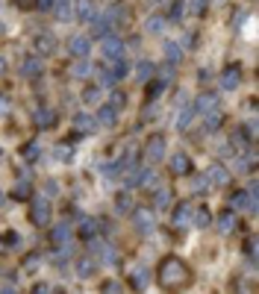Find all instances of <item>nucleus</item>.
Returning a JSON list of instances; mask_svg holds the SVG:
<instances>
[{
  "label": "nucleus",
  "mask_w": 259,
  "mask_h": 294,
  "mask_svg": "<svg viewBox=\"0 0 259 294\" xmlns=\"http://www.w3.org/2000/svg\"><path fill=\"white\" fill-rule=\"evenodd\" d=\"M109 30H112V21L100 18V21H95V27H92V35H95V38H106V35H109Z\"/></svg>",
  "instance_id": "26"
},
{
  "label": "nucleus",
  "mask_w": 259,
  "mask_h": 294,
  "mask_svg": "<svg viewBox=\"0 0 259 294\" xmlns=\"http://www.w3.org/2000/svg\"><path fill=\"white\" fill-rule=\"evenodd\" d=\"M192 215H194V206L192 203H180L177 212H174V227L177 229H186L192 224Z\"/></svg>",
  "instance_id": "10"
},
{
  "label": "nucleus",
  "mask_w": 259,
  "mask_h": 294,
  "mask_svg": "<svg viewBox=\"0 0 259 294\" xmlns=\"http://www.w3.org/2000/svg\"><path fill=\"white\" fill-rule=\"evenodd\" d=\"M18 3H21V6H30L32 0H18Z\"/></svg>",
  "instance_id": "54"
},
{
  "label": "nucleus",
  "mask_w": 259,
  "mask_h": 294,
  "mask_svg": "<svg viewBox=\"0 0 259 294\" xmlns=\"http://www.w3.org/2000/svg\"><path fill=\"white\" fill-rule=\"evenodd\" d=\"M97 98H100V89H89V92L83 95V100H86V103H97Z\"/></svg>",
  "instance_id": "49"
},
{
  "label": "nucleus",
  "mask_w": 259,
  "mask_h": 294,
  "mask_svg": "<svg viewBox=\"0 0 259 294\" xmlns=\"http://www.w3.org/2000/svg\"><path fill=\"white\" fill-rule=\"evenodd\" d=\"M206 6H209V0H192V3H189V9H192L194 18H200V15L206 12Z\"/></svg>",
  "instance_id": "41"
},
{
  "label": "nucleus",
  "mask_w": 259,
  "mask_h": 294,
  "mask_svg": "<svg viewBox=\"0 0 259 294\" xmlns=\"http://www.w3.org/2000/svg\"><path fill=\"white\" fill-rule=\"evenodd\" d=\"M100 289H103V292H118V289H121V286H118V283H103V286H100Z\"/></svg>",
  "instance_id": "52"
},
{
  "label": "nucleus",
  "mask_w": 259,
  "mask_h": 294,
  "mask_svg": "<svg viewBox=\"0 0 259 294\" xmlns=\"http://www.w3.org/2000/svg\"><path fill=\"white\" fill-rule=\"evenodd\" d=\"M35 50H38V53H53V50H56V38H53V35H38V38H35Z\"/></svg>",
  "instance_id": "22"
},
{
  "label": "nucleus",
  "mask_w": 259,
  "mask_h": 294,
  "mask_svg": "<svg viewBox=\"0 0 259 294\" xmlns=\"http://www.w3.org/2000/svg\"><path fill=\"white\" fill-rule=\"evenodd\" d=\"M206 180L215 183V186H227V183H230V171H227L221 162H212L206 168Z\"/></svg>",
  "instance_id": "8"
},
{
  "label": "nucleus",
  "mask_w": 259,
  "mask_h": 294,
  "mask_svg": "<svg viewBox=\"0 0 259 294\" xmlns=\"http://www.w3.org/2000/svg\"><path fill=\"white\" fill-rule=\"evenodd\" d=\"M153 206H156V209H168V206H171V192H168V189H159L156 197H153Z\"/></svg>",
  "instance_id": "33"
},
{
  "label": "nucleus",
  "mask_w": 259,
  "mask_h": 294,
  "mask_svg": "<svg viewBox=\"0 0 259 294\" xmlns=\"http://www.w3.org/2000/svg\"><path fill=\"white\" fill-rule=\"evenodd\" d=\"M162 89H165V83H159V80H156V83H150V86H147V98L156 100L162 95Z\"/></svg>",
  "instance_id": "45"
},
{
  "label": "nucleus",
  "mask_w": 259,
  "mask_h": 294,
  "mask_svg": "<svg viewBox=\"0 0 259 294\" xmlns=\"http://www.w3.org/2000/svg\"><path fill=\"white\" fill-rule=\"evenodd\" d=\"M239 83H242V68L239 65H227L224 71H221V89H224V92H236Z\"/></svg>",
  "instance_id": "6"
},
{
  "label": "nucleus",
  "mask_w": 259,
  "mask_h": 294,
  "mask_svg": "<svg viewBox=\"0 0 259 294\" xmlns=\"http://www.w3.org/2000/svg\"><path fill=\"white\" fill-rule=\"evenodd\" d=\"M3 71H6V62H3V59H0V74H3Z\"/></svg>",
  "instance_id": "55"
},
{
  "label": "nucleus",
  "mask_w": 259,
  "mask_h": 294,
  "mask_svg": "<svg viewBox=\"0 0 259 294\" xmlns=\"http://www.w3.org/2000/svg\"><path fill=\"white\" fill-rule=\"evenodd\" d=\"M112 83H115V77H112L109 71H100V86H106V89H109Z\"/></svg>",
  "instance_id": "50"
},
{
  "label": "nucleus",
  "mask_w": 259,
  "mask_h": 294,
  "mask_svg": "<svg viewBox=\"0 0 259 294\" xmlns=\"http://www.w3.org/2000/svg\"><path fill=\"white\" fill-rule=\"evenodd\" d=\"M74 18L77 21H92L95 18V3L92 0H74Z\"/></svg>",
  "instance_id": "14"
},
{
  "label": "nucleus",
  "mask_w": 259,
  "mask_h": 294,
  "mask_svg": "<svg viewBox=\"0 0 259 294\" xmlns=\"http://www.w3.org/2000/svg\"><path fill=\"white\" fill-rule=\"evenodd\" d=\"M135 77H138L141 83H144L147 77H153V62H147V59H141V62L135 65Z\"/></svg>",
  "instance_id": "27"
},
{
  "label": "nucleus",
  "mask_w": 259,
  "mask_h": 294,
  "mask_svg": "<svg viewBox=\"0 0 259 294\" xmlns=\"http://www.w3.org/2000/svg\"><path fill=\"white\" fill-rule=\"evenodd\" d=\"M32 118H35V124H38V127H53V124H56V115H53L50 109H38Z\"/></svg>",
  "instance_id": "24"
},
{
  "label": "nucleus",
  "mask_w": 259,
  "mask_h": 294,
  "mask_svg": "<svg viewBox=\"0 0 259 294\" xmlns=\"http://www.w3.org/2000/svg\"><path fill=\"white\" fill-rule=\"evenodd\" d=\"M130 206H132V200H130V195L124 192V195H118L115 197V212L118 215H124V212H130Z\"/></svg>",
  "instance_id": "35"
},
{
  "label": "nucleus",
  "mask_w": 259,
  "mask_h": 294,
  "mask_svg": "<svg viewBox=\"0 0 259 294\" xmlns=\"http://www.w3.org/2000/svg\"><path fill=\"white\" fill-rule=\"evenodd\" d=\"M0 206H3V195H0Z\"/></svg>",
  "instance_id": "56"
},
{
  "label": "nucleus",
  "mask_w": 259,
  "mask_h": 294,
  "mask_svg": "<svg viewBox=\"0 0 259 294\" xmlns=\"http://www.w3.org/2000/svg\"><path fill=\"white\" fill-rule=\"evenodd\" d=\"M144 159L153 162V165L165 159V138H162V135H153V138L144 144Z\"/></svg>",
  "instance_id": "5"
},
{
  "label": "nucleus",
  "mask_w": 259,
  "mask_h": 294,
  "mask_svg": "<svg viewBox=\"0 0 259 294\" xmlns=\"http://www.w3.org/2000/svg\"><path fill=\"white\" fill-rule=\"evenodd\" d=\"M194 115H206V112H212V109H218V98H215V92H206V95H200V98L194 100Z\"/></svg>",
  "instance_id": "7"
},
{
  "label": "nucleus",
  "mask_w": 259,
  "mask_h": 294,
  "mask_svg": "<svg viewBox=\"0 0 259 294\" xmlns=\"http://www.w3.org/2000/svg\"><path fill=\"white\" fill-rule=\"evenodd\" d=\"M103 56H106V59H118V56H124V41L115 38V35H106V38H103Z\"/></svg>",
  "instance_id": "9"
},
{
  "label": "nucleus",
  "mask_w": 259,
  "mask_h": 294,
  "mask_svg": "<svg viewBox=\"0 0 259 294\" xmlns=\"http://www.w3.org/2000/svg\"><path fill=\"white\" fill-rule=\"evenodd\" d=\"M127 74H130V62L124 56H118V59H115V68H112V77L121 80V77H127Z\"/></svg>",
  "instance_id": "30"
},
{
  "label": "nucleus",
  "mask_w": 259,
  "mask_h": 294,
  "mask_svg": "<svg viewBox=\"0 0 259 294\" xmlns=\"http://www.w3.org/2000/svg\"><path fill=\"white\" fill-rule=\"evenodd\" d=\"M165 15H150L147 21H144V33H150V35H159L162 30H165Z\"/></svg>",
  "instance_id": "20"
},
{
  "label": "nucleus",
  "mask_w": 259,
  "mask_h": 294,
  "mask_svg": "<svg viewBox=\"0 0 259 294\" xmlns=\"http://www.w3.org/2000/svg\"><path fill=\"white\" fill-rule=\"evenodd\" d=\"M21 74H24V77H38V74H41V62H38V59H27V62L21 65Z\"/></svg>",
  "instance_id": "28"
},
{
  "label": "nucleus",
  "mask_w": 259,
  "mask_h": 294,
  "mask_svg": "<svg viewBox=\"0 0 259 294\" xmlns=\"http://www.w3.org/2000/svg\"><path fill=\"white\" fill-rule=\"evenodd\" d=\"M132 224H135L138 232H144V235H147V232H153V229H156V218H153V212H150V209H135V212H132Z\"/></svg>",
  "instance_id": "4"
},
{
  "label": "nucleus",
  "mask_w": 259,
  "mask_h": 294,
  "mask_svg": "<svg viewBox=\"0 0 259 294\" xmlns=\"http://www.w3.org/2000/svg\"><path fill=\"white\" fill-rule=\"evenodd\" d=\"M168 168H171V174L183 177V174H189V171H192V159H189L186 153H174V156L168 159Z\"/></svg>",
  "instance_id": "11"
},
{
  "label": "nucleus",
  "mask_w": 259,
  "mask_h": 294,
  "mask_svg": "<svg viewBox=\"0 0 259 294\" xmlns=\"http://www.w3.org/2000/svg\"><path fill=\"white\" fill-rule=\"evenodd\" d=\"M192 218H194V224H197V227H200V229H206V227H209V221H212V218H209V212H206L203 206H200V209L194 212Z\"/></svg>",
  "instance_id": "37"
},
{
  "label": "nucleus",
  "mask_w": 259,
  "mask_h": 294,
  "mask_svg": "<svg viewBox=\"0 0 259 294\" xmlns=\"http://www.w3.org/2000/svg\"><path fill=\"white\" fill-rule=\"evenodd\" d=\"M159 283L165 289H180L189 283V268L186 262L177 259V256H168V259L159 265Z\"/></svg>",
  "instance_id": "1"
},
{
  "label": "nucleus",
  "mask_w": 259,
  "mask_h": 294,
  "mask_svg": "<svg viewBox=\"0 0 259 294\" xmlns=\"http://www.w3.org/2000/svg\"><path fill=\"white\" fill-rule=\"evenodd\" d=\"M53 156H56L59 162H71V159H74V150H71L68 144H59V147L53 150Z\"/></svg>",
  "instance_id": "38"
},
{
  "label": "nucleus",
  "mask_w": 259,
  "mask_h": 294,
  "mask_svg": "<svg viewBox=\"0 0 259 294\" xmlns=\"http://www.w3.org/2000/svg\"><path fill=\"white\" fill-rule=\"evenodd\" d=\"M30 195V183H27V186H24V183H21V186H18V189H15V197H27Z\"/></svg>",
  "instance_id": "51"
},
{
  "label": "nucleus",
  "mask_w": 259,
  "mask_h": 294,
  "mask_svg": "<svg viewBox=\"0 0 259 294\" xmlns=\"http://www.w3.org/2000/svg\"><path fill=\"white\" fill-rule=\"evenodd\" d=\"M74 271H77V277H80V280H89V277H95V274H97V262L89 259V256H83V259H77Z\"/></svg>",
  "instance_id": "15"
},
{
  "label": "nucleus",
  "mask_w": 259,
  "mask_h": 294,
  "mask_svg": "<svg viewBox=\"0 0 259 294\" xmlns=\"http://www.w3.org/2000/svg\"><path fill=\"white\" fill-rule=\"evenodd\" d=\"M68 50H71L74 56H80V59H86V56H89V50H92V41H89L86 35H74V38L68 41Z\"/></svg>",
  "instance_id": "13"
},
{
  "label": "nucleus",
  "mask_w": 259,
  "mask_h": 294,
  "mask_svg": "<svg viewBox=\"0 0 259 294\" xmlns=\"http://www.w3.org/2000/svg\"><path fill=\"white\" fill-rule=\"evenodd\" d=\"M115 118H118V109H112V106H109V103H106V106H100V109H97V124H103V127H112V124H115Z\"/></svg>",
  "instance_id": "17"
},
{
  "label": "nucleus",
  "mask_w": 259,
  "mask_h": 294,
  "mask_svg": "<svg viewBox=\"0 0 259 294\" xmlns=\"http://www.w3.org/2000/svg\"><path fill=\"white\" fill-rule=\"evenodd\" d=\"M153 183H156V174L153 171H138V174H132L130 177L127 186H141V189H153Z\"/></svg>",
  "instance_id": "16"
},
{
  "label": "nucleus",
  "mask_w": 259,
  "mask_h": 294,
  "mask_svg": "<svg viewBox=\"0 0 259 294\" xmlns=\"http://www.w3.org/2000/svg\"><path fill=\"white\" fill-rule=\"evenodd\" d=\"M53 9H56V15H59V21H71V15H74V9H71V6H68V3H62V6H59V3H56V6H53Z\"/></svg>",
  "instance_id": "44"
},
{
  "label": "nucleus",
  "mask_w": 259,
  "mask_h": 294,
  "mask_svg": "<svg viewBox=\"0 0 259 294\" xmlns=\"http://www.w3.org/2000/svg\"><path fill=\"white\" fill-rule=\"evenodd\" d=\"M92 250L100 253V259L106 262V265H112V262H115V250H112L109 244H103V241H92Z\"/></svg>",
  "instance_id": "23"
},
{
  "label": "nucleus",
  "mask_w": 259,
  "mask_h": 294,
  "mask_svg": "<svg viewBox=\"0 0 259 294\" xmlns=\"http://www.w3.org/2000/svg\"><path fill=\"white\" fill-rule=\"evenodd\" d=\"M135 156H138V147H127V150H124V159L118 162V168H121V171L132 168V165H135Z\"/></svg>",
  "instance_id": "29"
},
{
  "label": "nucleus",
  "mask_w": 259,
  "mask_h": 294,
  "mask_svg": "<svg viewBox=\"0 0 259 294\" xmlns=\"http://www.w3.org/2000/svg\"><path fill=\"white\" fill-rule=\"evenodd\" d=\"M192 121H194V109L189 106V109H183V115L177 118V130H189V127H192Z\"/></svg>",
  "instance_id": "31"
},
{
  "label": "nucleus",
  "mask_w": 259,
  "mask_h": 294,
  "mask_svg": "<svg viewBox=\"0 0 259 294\" xmlns=\"http://www.w3.org/2000/svg\"><path fill=\"white\" fill-rule=\"evenodd\" d=\"M183 15H186V0H174L165 21H183Z\"/></svg>",
  "instance_id": "25"
},
{
  "label": "nucleus",
  "mask_w": 259,
  "mask_h": 294,
  "mask_svg": "<svg viewBox=\"0 0 259 294\" xmlns=\"http://www.w3.org/2000/svg\"><path fill=\"white\" fill-rule=\"evenodd\" d=\"M95 232H97V224L92 221V218H86L83 227H80V235H83V238H95Z\"/></svg>",
  "instance_id": "40"
},
{
  "label": "nucleus",
  "mask_w": 259,
  "mask_h": 294,
  "mask_svg": "<svg viewBox=\"0 0 259 294\" xmlns=\"http://www.w3.org/2000/svg\"><path fill=\"white\" fill-rule=\"evenodd\" d=\"M68 238H71V227L68 224H56V227L50 229V241L53 244H65Z\"/></svg>",
  "instance_id": "21"
},
{
  "label": "nucleus",
  "mask_w": 259,
  "mask_h": 294,
  "mask_svg": "<svg viewBox=\"0 0 259 294\" xmlns=\"http://www.w3.org/2000/svg\"><path fill=\"white\" fill-rule=\"evenodd\" d=\"M30 221L35 227H47L50 224V203L44 197H35L30 206Z\"/></svg>",
  "instance_id": "2"
},
{
  "label": "nucleus",
  "mask_w": 259,
  "mask_h": 294,
  "mask_svg": "<svg viewBox=\"0 0 259 294\" xmlns=\"http://www.w3.org/2000/svg\"><path fill=\"white\" fill-rule=\"evenodd\" d=\"M124 103H127V95H124V92H112V100H109L112 109H124Z\"/></svg>",
  "instance_id": "43"
},
{
  "label": "nucleus",
  "mask_w": 259,
  "mask_h": 294,
  "mask_svg": "<svg viewBox=\"0 0 259 294\" xmlns=\"http://www.w3.org/2000/svg\"><path fill=\"white\" fill-rule=\"evenodd\" d=\"M236 224H239V221H236V212H233V209H227V212H221V215L215 218V229H218L221 235H230V232L236 229Z\"/></svg>",
  "instance_id": "12"
},
{
  "label": "nucleus",
  "mask_w": 259,
  "mask_h": 294,
  "mask_svg": "<svg viewBox=\"0 0 259 294\" xmlns=\"http://www.w3.org/2000/svg\"><path fill=\"white\" fill-rule=\"evenodd\" d=\"M56 3H59V0H35V6H38L41 12H50V9H53Z\"/></svg>",
  "instance_id": "48"
},
{
  "label": "nucleus",
  "mask_w": 259,
  "mask_h": 294,
  "mask_svg": "<svg viewBox=\"0 0 259 294\" xmlns=\"http://www.w3.org/2000/svg\"><path fill=\"white\" fill-rule=\"evenodd\" d=\"M162 50H165V59H168L171 65H180V62H183V50H180V44H177V41H165V47H162Z\"/></svg>",
  "instance_id": "18"
},
{
  "label": "nucleus",
  "mask_w": 259,
  "mask_h": 294,
  "mask_svg": "<svg viewBox=\"0 0 259 294\" xmlns=\"http://www.w3.org/2000/svg\"><path fill=\"white\" fill-rule=\"evenodd\" d=\"M233 147H236V150H245V147H248V138H242L239 130H236V135H233Z\"/></svg>",
  "instance_id": "46"
},
{
  "label": "nucleus",
  "mask_w": 259,
  "mask_h": 294,
  "mask_svg": "<svg viewBox=\"0 0 259 294\" xmlns=\"http://www.w3.org/2000/svg\"><path fill=\"white\" fill-rule=\"evenodd\" d=\"M38 156H41V147H38L35 141H30V144L24 147V159H27V162H35Z\"/></svg>",
  "instance_id": "39"
},
{
  "label": "nucleus",
  "mask_w": 259,
  "mask_h": 294,
  "mask_svg": "<svg viewBox=\"0 0 259 294\" xmlns=\"http://www.w3.org/2000/svg\"><path fill=\"white\" fill-rule=\"evenodd\" d=\"M6 109H9V100L0 98V115H6Z\"/></svg>",
  "instance_id": "53"
},
{
  "label": "nucleus",
  "mask_w": 259,
  "mask_h": 294,
  "mask_svg": "<svg viewBox=\"0 0 259 294\" xmlns=\"http://www.w3.org/2000/svg\"><path fill=\"white\" fill-rule=\"evenodd\" d=\"M71 74H74V77H77V80H86V77H89V74H92V65H89V62H86V59H83V62H77V65L71 68Z\"/></svg>",
  "instance_id": "36"
},
{
  "label": "nucleus",
  "mask_w": 259,
  "mask_h": 294,
  "mask_svg": "<svg viewBox=\"0 0 259 294\" xmlns=\"http://www.w3.org/2000/svg\"><path fill=\"white\" fill-rule=\"evenodd\" d=\"M189 186H192L194 195H206V192H209V180H206V177H192Z\"/></svg>",
  "instance_id": "32"
},
{
  "label": "nucleus",
  "mask_w": 259,
  "mask_h": 294,
  "mask_svg": "<svg viewBox=\"0 0 259 294\" xmlns=\"http://www.w3.org/2000/svg\"><path fill=\"white\" fill-rule=\"evenodd\" d=\"M106 15H109L106 21H112V24H115V21H124V15H127V9H124V6H112V9H109Z\"/></svg>",
  "instance_id": "42"
},
{
  "label": "nucleus",
  "mask_w": 259,
  "mask_h": 294,
  "mask_svg": "<svg viewBox=\"0 0 259 294\" xmlns=\"http://www.w3.org/2000/svg\"><path fill=\"white\" fill-rule=\"evenodd\" d=\"M71 130H74V135H92V132L97 130V121L89 115V112H80V115H74Z\"/></svg>",
  "instance_id": "3"
},
{
  "label": "nucleus",
  "mask_w": 259,
  "mask_h": 294,
  "mask_svg": "<svg viewBox=\"0 0 259 294\" xmlns=\"http://www.w3.org/2000/svg\"><path fill=\"white\" fill-rule=\"evenodd\" d=\"M221 121H224V118H221V112H215V109H212V112H206V132L218 130V127H221Z\"/></svg>",
  "instance_id": "34"
},
{
  "label": "nucleus",
  "mask_w": 259,
  "mask_h": 294,
  "mask_svg": "<svg viewBox=\"0 0 259 294\" xmlns=\"http://www.w3.org/2000/svg\"><path fill=\"white\" fill-rule=\"evenodd\" d=\"M147 283H150L147 268H135V271L130 274V286H132V289H147Z\"/></svg>",
  "instance_id": "19"
},
{
  "label": "nucleus",
  "mask_w": 259,
  "mask_h": 294,
  "mask_svg": "<svg viewBox=\"0 0 259 294\" xmlns=\"http://www.w3.org/2000/svg\"><path fill=\"white\" fill-rule=\"evenodd\" d=\"M245 253H248V259H254V256H257V241H254V238H248V241H245Z\"/></svg>",
  "instance_id": "47"
},
{
  "label": "nucleus",
  "mask_w": 259,
  "mask_h": 294,
  "mask_svg": "<svg viewBox=\"0 0 259 294\" xmlns=\"http://www.w3.org/2000/svg\"><path fill=\"white\" fill-rule=\"evenodd\" d=\"M0 250H3V241H0Z\"/></svg>",
  "instance_id": "57"
}]
</instances>
